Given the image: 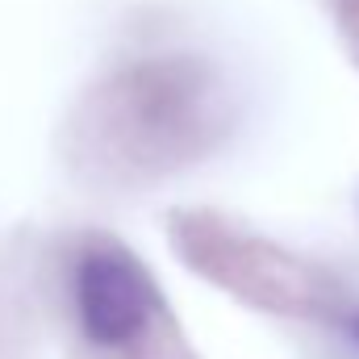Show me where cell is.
Listing matches in <instances>:
<instances>
[{
	"label": "cell",
	"instance_id": "6da1fadb",
	"mask_svg": "<svg viewBox=\"0 0 359 359\" xmlns=\"http://www.w3.org/2000/svg\"><path fill=\"white\" fill-rule=\"evenodd\" d=\"M76 309L96 347H126L151 322L155 292L121 247H92L76 271Z\"/></svg>",
	"mask_w": 359,
	"mask_h": 359
}]
</instances>
